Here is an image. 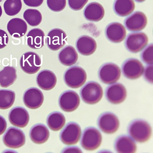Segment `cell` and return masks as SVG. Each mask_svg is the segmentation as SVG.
I'll return each mask as SVG.
<instances>
[{
    "label": "cell",
    "instance_id": "6da1fadb",
    "mask_svg": "<svg viewBox=\"0 0 153 153\" xmlns=\"http://www.w3.org/2000/svg\"><path fill=\"white\" fill-rule=\"evenodd\" d=\"M127 131L134 141L140 143L148 141L152 134L150 124L142 119H136L132 121L128 125Z\"/></svg>",
    "mask_w": 153,
    "mask_h": 153
},
{
    "label": "cell",
    "instance_id": "7a4b0ae2",
    "mask_svg": "<svg viewBox=\"0 0 153 153\" xmlns=\"http://www.w3.org/2000/svg\"><path fill=\"white\" fill-rule=\"evenodd\" d=\"M80 95L82 100L87 104L94 105L98 102L102 98V88L97 82L90 81L81 88Z\"/></svg>",
    "mask_w": 153,
    "mask_h": 153
},
{
    "label": "cell",
    "instance_id": "3957f363",
    "mask_svg": "<svg viewBox=\"0 0 153 153\" xmlns=\"http://www.w3.org/2000/svg\"><path fill=\"white\" fill-rule=\"evenodd\" d=\"M87 75L82 68L77 66L68 68L64 74V80L68 87L72 88H78L86 82Z\"/></svg>",
    "mask_w": 153,
    "mask_h": 153
},
{
    "label": "cell",
    "instance_id": "277c9868",
    "mask_svg": "<svg viewBox=\"0 0 153 153\" xmlns=\"http://www.w3.org/2000/svg\"><path fill=\"white\" fill-rule=\"evenodd\" d=\"M102 138V135L97 129L93 127H88L83 131L81 145L87 150H94L100 146Z\"/></svg>",
    "mask_w": 153,
    "mask_h": 153
},
{
    "label": "cell",
    "instance_id": "5b68a950",
    "mask_svg": "<svg viewBox=\"0 0 153 153\" xmlns=\"http://www.w3.org/2000/svg\"><path fill=\"white\" fill-rule=\"evenodd\" d=\"M100 80L103 83L110 84L115 83L120 79L121 70L115 64L108 62L104 64L99 68L98 72Z\"/></svg>",
    "mask_w": 153,
    "mask_h": 153
},
{
    "label": "cell",
    "instance_id": "8992f818",
    "mask_svg": "<svg viewBox=\"0 0 153 153\" xmlns=\"http://www.w3.org/2000/svg\"><path fill=\"white\" fill-rule=\"evenodd\" d=\"M19 63L22 70L29 74L36 73L39 70L42 66L41 58L33 52H28L23 54Z\"/></svg>",
    "mask_w": 153,
    "mask_h": 153
},
{
    "label": "cell",
    "instance_id": "52a82bcc",
    "mask_svg": "<svg viewBox=\"0 0 153 153\" xmlns=\"http://www.w3.org/2000/svg\"><path fill=\"white\" fill-rule=\"evenodd\" d=\"M148 42V37L145 33H132L127 36L125 45L129 52L137 53L141 51L147 45Z\"/></svg>",
    "mask_w": 153,
    "mask_h": 153
},
{
    "label": "cell",
    "instance_id": "ba28073f",
    "mask_svg": "<svg viewBox=\"0 0 153 153\" xmlns=\"http://www.w3.org/2000/svg\"><path fill=\"white\" fill-rule=\"evenodd\" d=\"M99 129L105 133L114 134L118 130L120 121L118 118L113 113L107 112L102 114L97 120Z\"/></svg>",
    "mask_w": 153,
    "mask_h": 153
},
{
    "label": "cell",
    "instance_id": "9c48e42d",
    "mask_svg": "<svg viewBox=\"0 0 153 153\" xmlns=\"http://www.w3.org/2000/svg\"><path fill=\"white\" fill-rule=\"evenodd\" d=\"M81 134L80 126L75 122H70L61 131L60 138L61 142L65 145H74L79 142Z\"/></svg>",
    "mask_w": 153,
    "mask_h": 153
},
{
    "label": "cell",
    "instance_id": "30bf717a",
    "mask_svg": "<svg viewBox=\"0 0 153 153\" xmlns=\"http://www.w3.org/2000/svg\"><path fill=\"white\" fill-rule=\"evenodd\" d=\"M144 67L139 60L134 58L126 60L122 66V72L125 77L132 80L137 79L143 74Z\"/></svg>",
    "mask_w": 153,
    "mask_h": 153
},
{
    "label": "cell",
    "instance_id": "8fae6325",
    "mask_svg": "<svg viewBox=\"0 0 153 153\" xmlns=\"http://www.w3.org/2000/svg\"><path fill=\"white\" fill-rule=\"evenodd\" d=\"M3 141L5 145L9 148H19L25 143V134L20 129L10 127L4 135Z\"/></svg>",
    "mask_w": 153,
    "mask_h": 153
},
{
    "label": "cell",
    "instance_id": "7c38bea8",
    "mask_svg": "<svg viewBox=\"0 0 153 153\" xmlns=\"http://www.w3.org/2000/svg\"><path fill=\"white\" fill-rule=\"evenodd\" d=\"M68 36L65 32L59 28L51 30L45 37V43L51 50L56 51L65 46Z\"/></svg>",
    "mask_w": 153,
    "mask_h": 153
},
{
    "label": "cell",
    "instance_id": "4fadbf2b",
    "mask_svg": "<svg viewBox=\"0 0 153 153\" xmlns=\"http://www.w3.org/2000/svg\"><path fill=\"white\" fill-rule=\"evenodd\" d=\"M59 106L63 111L71 112L76 110L80 104L79 95L75 92L68 90L60 95L59 100Z\"/></svg>",
    "mask_w": 153,
    "mask_h": 153
},
{
    "label": "cell",
    "instance_id": "5bb4252c",
    "mask_svg": "<svg viewBox=\"0 0 153 153\" xmlns=\"http://www.w3.org/2000/svg\"><path fill=\"white\" fill-rule=\"evenodd\" d=\"M105 97L110 103L114 104L122 103L126 99L127 91L124 86L117 83L109 85L105 91Z\"/></svg>",
    "mask_w": 153,
    "mask_h": 153
},
{
    "label": "cell",
    "instance_id": "9a60e30c",
    "mask_svg": "<svg viewBox=\"0 0 153 153\" xmlns=\"http://www.w3.org/2000/svg\"><path fill=\"white\" fill-rule=\"evenodd\" d=\"M23 100L25 106L28 108L35 109L40 107L42 105L44 97L39 89L35 87L29 88L23 95Z\"/></svg>",
    "mask_w": 153,
    "mask_h": 153
},
{
    "label": "cell",
    "instance_id": "2e32d148",
    "mask_svg": "<svg viewBox=\"0 0 153 153\" xmlns=\"http://www.w3.org/2000/svg\"><path fill=\"white\" fill-rule=\"evenodd\" d=\"M147 19L143 12L137 11L125 20L124 24L128 30L136 32L142 30L146 27Z\"/></svg>",
    "mask_w": 153,
    "mask_h": 153
},
{
    "label": "cell",
    "instance_id": "e0dca14e",
    "mask_svg": "<svg viewBox=\"0 0 153 153\" xmlns=\"http://www.w3.org/2000/svg\"><path fill=\"white\" fill-rule=\"evenodd\" d=\"M8 118L12 125L19 128L26 126L30 120L28 111L21 107H17L12 109L9 114Z\"/></svg>",
    "mask_w": 153,
    "mask_h": 153
},
{
    "label": "cell",
    "instance_id": "ac0fdd59",
    "mask_svg": "<svg viewBox=\"0 0 153 153\" xmlns=\"http://www.w3.org/2000/svg\"><path fill=\"white\" fill-rule=\"evenodd\" d=\"M105 33L107 39L110 41L114 43H119L125 39L126 32L122 24L118 22H113L107 25Z\"/></svg>",
    "mask_w": 153,
    "mask_h": 153
},
{
    "label": "cell",
    "instance_id": "d6986e66",
    "mask_svg": "<svg viewBox=\"0 0 153 153\" xmlns=\"http://www.w3.org/2000/svg\"><path fill=\"white\" fill-rule=\"evenodd\" d=\"M57 80L55 74L48 70H43L40 71L36 78V82L38 86L46 91L53 89L56 84Z\"/></svg>",
    "mask_w": 153,
    "mask_h": 153
},
{
    "label": "cell",
    "instance_id": "ffe728a7",
    "mask_svg": "<svg viewBox=\"0 0 153 153\" xmlns=\"http://www.w3.org/2000/svg\"><path fill=\"white\" fill-rule=\"evenodd\" d=\"M76 47L81 54L88 56L93 54L95 52L97 44L93 38L85 35L78 38L76 42Z\"/></svg>",
    "mask_w": 153,
    "mask_h": 153
},
{
    "label": "cell",
    "instance_id": "44dd1931",
    "mask_svg": "<svg viewBox=\"0 0 153 153\" xmlns=\"http://www.w3.org/2000/svg\"><path fill=\"white\" fill-rule=\"evenodd\" d=\"M114 148L117 152L121 153H135L137 149L133 140L126 135H122L117 138L114 142Z\"/></svg>",
    "mask_w": 153,
    "mask_h": 153
},
{
    "label": "cell",
    "instance_id": "7402d4cb",
    "mask_svg": "<svg viewBox=\"0 0 153 153\" xmlns=\"http://www.w3.org/2000/svg\"><path fill=\"white\" fill-rule=\"evenodd\" d=\"M84 16L87 20L97 22L102 19L105 15L103 7L100 4L95 2L89 4L83 12Z\"/></svg>",
    "mask_w": 153,
    "mask_h": 153
},
{
    "label": "cell",
    "instance_id": "603a6c76",
    "mask_svg": "<svg viewBox=\"0 0 153 153\" xmlns=\"http://www.w3.org/2000/svg\"><path fill=\"white\" fill-rule=\"evenodd\" d=\"M49 131L44 125L38 124L33 126L30 132V136L32 141L37 144L46 142L49 137Z\"/></svg>",
    "mask_w": 153,
    "mask_h": 153
},
{
    "label": "cell",
    "instance_id": "cb8c5ba5",
    "mask_svg": "<svg viewBox=\"0 0 153 153\" xmlns=\"http://www.w3.org/2000/svg\"><path fill=\"white\" fill-rule=\"evenodd\" d=\"M59 60L62 65L71 66L75 64L78 59V55L74 48L68 45L59 51L58 55Z\"/></svg>",
    "mask_w": 153,
    "mask_h": 153
},
{
    "label": "cell",
    "instance_id": "d4e9b609",
    "mask_svg": "<svg viewBox=\"0 0 153 153\" xmlns=\"http://www.w3.org/2000/svg\"><path fill=\"white\" fill-rule=\"evenodd\" d=\"M7 30L13 37L19 38L23 36L27 30V25L23 19L18 18L10 20L7 25Z\"/></svg>",
    "mask_w": 153,
    "mask_h": 153
},
{
    "label": "cell",
    "instance_id": "484cf974",
    "mask_svg": "<svg viewBox=\"0 0 153 153\" xmlns=\"http://www.w3.org/2000/svg\"><path fill=\"white\" fill-rule=\"evenodd\" d=\"M45 35L43 31L39 28L31 30L26 36V42L31 48L37 49L43 47L44 44Z\"/></svg>",
    "mask_w": 153,
    "mask_h": 153
},
{
    "label": "cell",
    "instance_id": "4316f807",
    "mask_svg": "<svg viewBox=\"0 0 153 153\" xmlns=\"http://www.w3.org/2000/svg\"><path fill=\"white\" fill-rule=\"evenodd\" d=\"M113 10L120 16L125 17L131 14L135 8L133 0H115Z\"/></svg>",
    "mask_w": 153,
    "mask_h": 153
},
{
    "label": "cell",
    "instance_id": "83f0119b",
    "mask_svg": "<svg viewBox=\"0 0 153 153\" xmlns=\"http://www.w3.org/2000/svg\"><path fill=\"white\" fill-rule=\"evenodd\" d=\"M17 78L16 70L13 67H5L0 71V86L7 88L13 84Z\"/></svg>",
    "mask_w": 153,
    "mask_h": 153
},
{
    "label": "cell",
    "instance_id": "f1b7e54d",
    "mask_svg": "<svg viewBox=\"0 0 153 153\" xmlns=\"http://www.w3.org/2000/svg\"><path fill=\"white\" fill-rule=\"evenodd\" d=\"M47 123L49 128L54 131L61 130L64 126L66 119L61 112L55 111L50 113L48 116Z\"/></svg>",
    "mask_w": 153,
    "mask_h": 153
},
{
    "label": "cell",
    "instance_id": "f546056e",
    "mask_svg": "<svg viewBox=\"0 0 153 153\" xmlns=\"http://www.w3.org/2000/svg\"><path fill=\"white\" fill-rule=\"evenodd\" d=\"M15 92L12 90H0V109L5 110L11 107L14 103Z\"/></svg>",
    "mask_w": 153,
    "mask_h": 153
},
{
    "label": "cell",
    "instance_id": "4dcf8cb0",
    "mask_svg": "<svg viewBox=\"0 0 153 153\" xmlns=\"http://www.w3.org/2000/svg\"><path fill=\"white\" fill-rule=\"evenodd\" d=\"M23 17L28 24L33 27L39 25L42 22V19L41 13L35 9L27 10L24 12Z\"/></svg>",
    "mask_w": 153,
    "mask_h": 153
},
{
    "label": "cell",
    "instance_id": "1f68e13d",
    "mask_svg": "<svg viewBox=\"0 0 153 153\" xmlns=\"http://www.w3.org/2000/svg\"><path fill=\"white\" fill-rule=\"evenodd\" d=\"M22 7L21 0H6L4 5L5 13L10 16H14L18 14Z\"/></svg>",
    "mask_w": 153,
    "mask_h": 153
},
{
    "label": "cell",
    "instance_id": "d6a6232c",
    "mask_svg": "<svg viewBox=\"0 0 153 153\" xmlns=\"http://www.w3.org/2000/svg\"><path fill=\"white\" fill-rule=\"evenodd\" d=\"M153 44H151L146 47L140 54L143 61L148 65L153 64Z\"/></svg>",
    "mask_w": 153,
    "mask_h": 153
},
{
    "label": "cell",
    "instance_id": "836d02e7",
    "mask_svg": "<svg viewBox=\"0 0 153 153\" xmlns=\"http://www.w3.org/2000/svg\"><path fill=\"white\" fill-rule=\"evenodd\" d=\"M66 0H47V3L50 10L55 12L61 11L66 5Z\"/></svg>",
    "mask_w": 153,
    "mask_h": 153
},
{
    "label": "cell",
    "instance_id": "e575fe53",
    "mask_svg": "<svg viewBox=\"0 0 153 153\" xmlns=\"http://www.w3.org/2000/svg\"><path fill=\"white\" fill-rule=\"evenodd\" d=\"M88 0H68L69 7L74 10H81L87 3Z\"/></svg>",
    "mask_w": 153,
    "mask_h": 153
},
{
    "label": "cell",
    "instance_id": "d590c367",
    "mask_svg": "<svg viewBox=\"0 0 153 153\" xmlns=\"http://www.w3.org/2000/svg\"><path fill=\"white\" fill-rule=\"evenodd\" d=\"M153 65H149L145 67L144 74L145 79L148 82L153 83Z\"/></svg>",
    "mask_w": 153,
    "mask_h": 153
},
{
    "label": "cell",
    "instance_id": "8d00e7d4",
    "mask_svg": "<svg viewBox=\"0 0 153 153\" xmlns=\"http://www.w3.org/2000/svg\"><path fill=\"white\" fill-rule=\"evenodd\" d=\"M8 41L9 37L7 33L4 30L0 29V49L6 47Z\"/></svg>",
    "mask_w": 153,
    "mask_h": 153
},
{
    "label": "cell",
    "instance_id": "74e56055",
    "mask_svg": "<svg viewBox=\"0 0 153 153\" xmlns=\"http://www.w3.org/2000/svg\"><path fill=\"white\" fill-rule=\"evenodd\" d=\"M44 0H23L24 3L28 6L37 7L42 5Z\"/></svg>",
    "mask_w": 153,
    "mask_h": 153
},
{
    "label": "cell",
    "instance_id": "f35d334b",
    "mask_svg": "<svg viewBox=\"0 0 153 153\" xmlns=\"http://www.w3.org/2000/svg\"><path fill=\"white\" fill-rule=\"evenodd\" d=\"M7 127V123L5 119L0 115V135L2 134L5 131Z\"/></svg>",
    "mask_w": 153,
    "mask_h": 153
},
{
    "label": "cell",
    "instance_id": "ab89813d",
    "mask_svg": "<svg viewBox=\"0 0 153 153\" xmlns=\"http://www.w3.org/2000/svg\"><path fill=\"white\" fill-rule=\"evenodd\" d=\"M62 152H82L81 150L77 147H69L66 148L62 151Z\"/></svg>",
    "mask_w": 153,
    "mask_h": 153
},
{
    "label": "cell",
    "instance_id": "60d3db41",
    "mask_svg": "<svg viewBox=\"0 0 153 153\" xmlns=\"http://www.w3.org/2000/svg\"><path fill=\"white\" fill-rule=\"evenodd\" d=\"M135 1L138 3H142L145 1L146 0H135Z\"/></svg>",
    "mask_w": 153,
    "mask_h": 153
},
{
    "label": "cell",
    "instance_id": "b9f144b4",
    "mask_svg": "<svg viewBox=\"0 0 153 153\" xmlns=\"http://www.w3.org/2000/svg\"><path fill=\"white\" fill-rule=\"evenodd\" d=\"M2 14V7L1 5H0V17H1Z\"/></svg>",
    "mask_w": 153,
    "mask_h": 153
}]
</instances>
